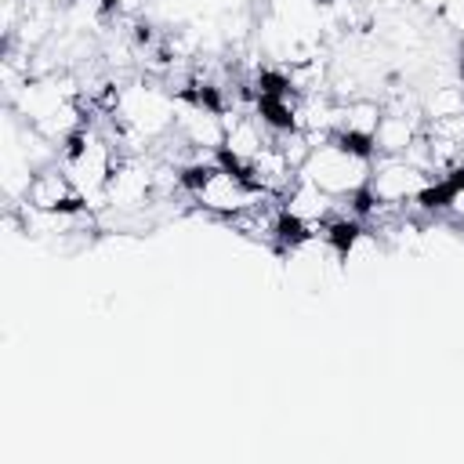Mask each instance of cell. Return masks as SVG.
Returning <instances> with one entry per match:
<instances>
[{
    "label": "cell",
    "instance_id": "277c9868",
    "mask_svg": "<svg viewBox=\"0 0 464 464\" xmlns=\"http://www.w3.org/2000/svg\"><path fill=\"white\" fill-rule=\"evenodd\" d=\"M76 192V185H72V178L65 174V167L58 163H51V167H40V170H33V181H29V188H25V207H33V210H40V214H54L69 196Z\"/></svg>",
    "mask_w": 464,
    "mask_h": 464
},
{
    "label": "cell",
    "instance_id": "7a4b0ae2",
    "mask_svg": "<svg viewBox=\"0 0 464 464\" xmlns=\"http://www.w3.org/2000/svg\"><path fill=\"white\" fill-rule=\"evenodd\" d=\"M424 181H428V174L410 167L402 156H381V160H373V170H370V188L384 203H410Z\"/></svg>",
    "mask_w": 464,
    "mask_h": 464
},
{
    "label": "cell",
    "instance_id": "8992f818",
    "mask_svg": "<svg viewBox=\"0 0 464 464\" xmlns=\"http://www.w3.org/2000/svg\"><path fill=\"white\" fill-rule=\"evenodd\" d=\"M330 145H337L341 152H348V156H355V160H370V163L381 156V152H377V138H373V134H362V130H348V127L334 130Z\"/></svg>",
    "mask_w": 464,
    "mask_h": 464
},
{
    "label": "cell",
    "instance_id": "6da1fadb",
    "mask_svg": "<svg viewBox=\"0 0 464 464\" xmlns=\"http://www.w3.org/2000/svg\"><path fill=\"white\" fill-rule=\"evenodd\" d=\"M370 170H373L370 160H355V156L341 152L337 145L315 149V152L304 160V167H301V174H304L308 181H315V185H319L326 196H334V199H348L355 188H362V185L370 181Z\"/></svg>",
    "mask_w": 464,
    "mask_h": 464
},
{
    "label": "cell",
    "instance_id": "3957f363",
    "mask_svg": "<svg viewBox=\"0 0 464 464\" xmlns=\"http://www.w3.org/2000/svg\"><path fill=\"white\" fill-rule=\"evenodd\" d=\"M257 196H265V192H254L250 185H243L239 178H232L228 170H221V167H218V174L199 188L196 203H199L207 214H214V218H232V214L246 210Z\"/></svg>",
    "mask_w": 464,
    "mask_h": 464
},
{
    "label": "cell",
    "instance_id": "5b68a950",
    "mask_svg": "<svg viewBox=\"0 0 464 464\" xmlns=\"http://www.w3.org/2000/svg\"><path fill=\"white\" fill-rule=\"evenodd\" d=\"M424 127V116H410V112H392L384 109L381 127H377V152L381 156H402L406 145L417 138V130Z\"/></svg>",
    "mask_w": 464,
    "mask_h": 464
},
{
    "label": "cell",
    "instance_id": "52a82bcc",
    "mask_svg": "<svg viewBox=\"0 0 464 464\" xmlns=\"http://www.w3.org/2000/svg\"><path fill=\"white\" fill-rule=\"evenodd\" d=\"M457 225H460V228H464V221H457Z\"/></svg>",
    "mask_w": 464,
    "mask_h": 464
}]
</instances>
